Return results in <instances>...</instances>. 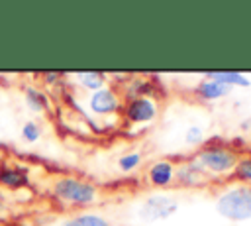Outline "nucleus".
<instances>
[{"label": "nucleus", "instance_id": "obj_13", "mask_svg": "<svg viewBox=\"0 0 251 226\" xmlns=\"http://www.w3.org/2000/svg\"><path fill=\"white\" fill-rule=\"evenodd\" d=\"M76 77L80 85L90 90H100L104 88V83H106V73H100V71H82V73H76Z\"/></svg>", "mask_w": 251, "mask_h": 226}, {"label": "nucleus", "instance_id": "obj_6", "mask_svg": "<svg viewBox=\"0 0 251 226\" xmlns=\"http://www.w3.org/2000/svg\"><path fill=\"white\" fill-rule=\"evenodd\" d=\"M88 104H90V110H92L94 114H98V116H108V114H114V112L120 108V98H118L116 90L104 86V88L92 92Z\"/></svg>", "mask_w": 251, "mask_h": 226}, {"label": "nucleus", "instance_id": "obj_3", "mask_svg": "<svg viewBox=\"0 0 251 226\" xmlns=\"http://www.w3.org/2000/svg\"><path fill=\"white\" fill-rule=\"evenodd\" d=\"M198 161V165L204 171L210 173H227L233 171L235 163H237V153L227 147V145H206L198 151V155L194 157Z\"/></svg>", "mask_w": 251, "mask_h": 226}, {"label": "nucleus", "instance_id": "obj_7", "mask_svg": "<svg viewBox=\"0 0 251 226\" xmlns=\"http://www.w3.org/2000/svg\"><path fill=\"white\" fill-rule=\"evenodd\" d=\"M206 171L198 165L196 159L192 161H186L182 165H178L175 169V181L182 187H196V185H202L206 181Z\"/></svg>", "mask_w": 251, "mask_h": 226}, {"label": "nucleus", "instance_id": "obj_4", "mask_svg": "<svg viewBox=\"0 0 251 226\" xmlns=\"http://www.w3.org/2000/svg\"><path fill=\"white\" fill-rule=\"evenodd\" d=\"M178 210V200L169 195H151L139 206V218L145 222H157L173 216Z\"/></svg>", "mask_w": 251, "mask_h": 226}, {"label": "nucleus", "instance_id": "obj_16", "mask_svg": "<svg viewBox=\"0 0 251 226\" xmlns=\"http://www.w3.org/2000/svg\"><path fill=\"white\" fill-rule=\"evenodd\" d=\"M141 163V153H137V151H131V153H126V155H122L120 159H118V167L122 169V171H133L137 165Z\"/></svg>", "mask_w": 251, "mask_h": 226}, {"label": "nucleus", "instance_id": "obj_11", "mask_svg": "<svg viewBox=\"0 0 251 226\" xmlns=\"http://www.w3.org/2000/svg\"><path fill=\"white\" fill-rule=\"evenodd\" d=\"M206 79L208 81H216V83H222V85H226V86H233V85H237V86H249L251 85V81L245 77V75H241V73H235V71H210V73H206Z\"/></svg>", "mask_w": 251, "mask_h": 226}, {"label": "nucleus", "instance_id": "obj_15", "mask_svg": "<svg viewBox=\"0 0 251 226\" xmlns=\"http://www.w3.org/2000/svg\"><path fill=\"white\" fill-rule=\"evenodd\" d=\"M233 175L241 185H251V155L237 159L233 167Z\"/></svg>", "mask_w": 251, "mask_h": 226}, {"label": "nucleus", "instance_id": "obj_20", "mask_svg": "<svg viewBox=\"0 0 251 226\" xmlns=\"http://www.w3.org/2000/svg\"><path fill=\"white\" fill-rule=\"evenodd\" d=\"M0 90H2V86H0Z\"/></svg>", "mask_w": 251, "mask_h": 226}, {"label": "nucleus", "instance_id": "obj_12", "mask_svg": "<svg viewBox=\"0 0 251 226\" xmlns=\"http://www.w3.org/2000/svg\"><path fill=\"white\" fill-rule=\"evenodd\" d=\"M61 226H112L106 218L98 216V214H76L73 218H67Z\"/></svg>", "mask_w": 251, "mask_h": 226}, {"label": "nucleus", "instance_id": "obj_5", "mask_svg": "<svg viewBox=\"0 0 251 226\" xmlns=\"http://www.w3.org/2000/svg\"><path fill=\"white\" fill-rule=\"evenodd\" d=\"M124 116L129 124H147L157 118V104L149 96H137L126 102Z\"/></svg>", "mask_w": 251, "mask_h": 226}, {"label": "nucleus", "instance_id": "obj_8", "mask_svg": "<svg viewBox=\"0 0 251 226\" xmlns=\"http://www.w3.org/2000/svg\"><path fill=\"white\" fill-rule=\"evenodd\" d=\"M27 183H29V173L25 167L12 163H4L0 167V185L8 189H22L27 187Z\"/></svg>", "mask_w": 251, "mask_h": 226}, {"label": "nucleus", "instance_id": "obj_1", "mask_svg": "<svg viewBox=\"0 0 251 226\" xmlns=\"http://www.w3.org/2000/svg\"><path fill=\"white\" fill-rule=\"evenodd\" d=\"M216 210L220 216L241 222L251 218V185H237L222 193L216 200Z\"/></svg>", "mask_w": 251, "mask_h": 226}, {"label": "nucleus", "instance_id": "obj_9", "mask_svg": "<svg viewBox=\"0 0 251 226\" xmlns=\"http://www.w3.org/2000/svg\"><path fill=\"white\" fill-rule=\"evenodd\" d=\"M147 181L157 187V189H163V187H169L173 181H175V165L167 159H161V161H155L149 171H147Z\"/></svg>", "mask_w": 251, "mask_h": 226}, {"label": "nucleus", "instance_id": "obj_17", "mask_svg": "<svg viewBox=\"0 0 251 226\" xmlns=\"http://www.w3.org/2000/svg\"><path fill=\"white\" fill-rule=\"evenodd\" d=\"M39 136H41V128H39L37 122H25V124H24V128H22V138H24V141L35 143V141L39 140Z\"/></svg>", "mask_w": 251, "mask_h": 226}, {"label": "nucleus", "instance_id": "obj_14", "mask_svg": "<svg viewBox=\"0 0 251 226\" xmlns=\"http://www.w3.org/2000/svg\"><path fill=\"white\" fill-rule=\"evenodd\" d=\"M25 102L35 112H41V110H47L49 108L47 96L39 88H35V86H25Z\"/></svg>", "mask_w": 251, "mask_h": 226}, {"label": "nucleus", "instance_id": "obj_18", "mask_svg": "<svg viewBox=\"0 0 251 226\" xmlns=\"http://www.w3.org/2000/svg\"><path fill=\"white\" fill-rule=\"evenodd\" d=\"M204 140V132L200 126H188L186 128V134H184V141L190 143V145H196Z\"/></svg>", "mask_w": 251, "mask_h": 226}, {"label": "nucleus", "instance_id": "obj_19", "mask_svg": "<svg viewBox=\"0 0 251 226\" xmlns=\"http://www.w3.org/2000/svg\"><path fill=\"white\" fill-rule=\"evenodd\" d=\"M61 77V73H45V79H47V83H53V81H57Z\"/></svg>", "mask_w": 251, "mask_h": 226}, {"label": "nucleus", "instance_id": "obj_10", "mask_svg": "<svg viewBox=\"0 0 251 226\" xmlns=\"http://www.w3.org/2000/svg\"><path fill=\"white\" fill-rule=\"evenodd\" d=\"M229 86H226V85H222V83H216V81H202V83H198L196 85V88H194V92L202 98V100H218V98H222V96H226V94H229Z\"/></svg>", "mask_w": 251, "mask_h": 226}, {"label": "nucleus", "instance_id": "obj_2", "mask_svg": "<svg viewBox=\"0 0 251 226\" xmlns=\"http://www.w3.org/2000/svg\"><path fill=\"white\" fill-rule=\"evenodd\" d=\"M53 195L69 204H90L96 200V187L76 177H61L53 183Z\"/></svg>", "mask_w": 251, "mask_h": 226}]
</instances>
